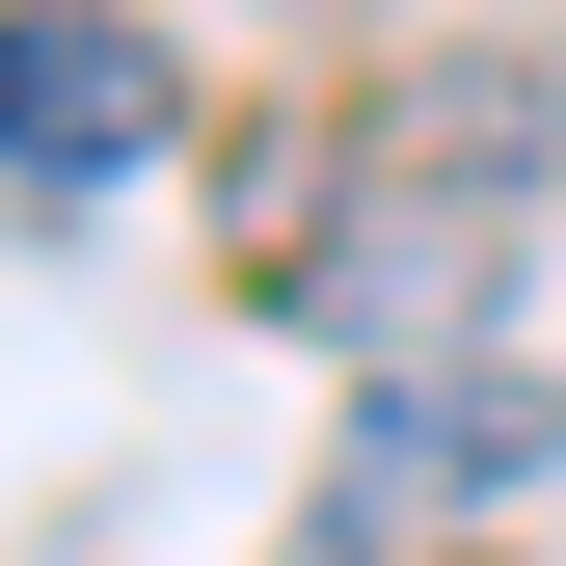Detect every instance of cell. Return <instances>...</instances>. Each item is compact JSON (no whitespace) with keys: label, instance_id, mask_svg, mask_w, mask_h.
Here are the masks:
<instances>
[{"label":"cell","instance_id":"6da1fadb","mask_svg":"<svg viewBox=\"0 0 566 566\" xmlns=\"http://www.w3.org/2000/svg\"><path fill=\"white\" fill-rule=\"evenodd\" d=\"M189 135V54L163 28H108V0H28V28H0V163L28 189H135Z\"/></svg>","mask_w":566,"mask_h":566},{"label":"cell","instance_id":"7a4b0ae2","mask_svg":"<svg viewBox=\"0 0 566 566\" xmlns=\"http://www.w3.org/2000/svg\"><path fill=\"white\" fill-rule=\"evenodd\" d=\"M539 432H566V405L485 378V350H459V378H432V350H378V405H350V459H324V539H432L459 485H513Z\"/></svg>","mask_w":566,"mask_h":566},{"label":"cell","instance_id":"3957f363","mask_svg":"<svg viewBox=\"0 0 566 566\" xmlns=\"http://www.w3.org/2000/svg\"><path fill=\"white\" fill-rule=\"evenodd\" d=\"M485 270H513V217H485V189H432V217H350V243H297L270 297H297L324 350H432V324H485Z\"/></svg>","mask_w":566,"mask_h":566}]
</instances>
